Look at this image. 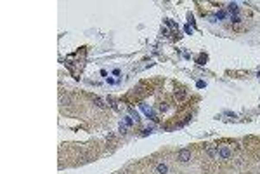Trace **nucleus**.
<instances>
[{
	"mask_svg": "<svg viewBox=\"0 0 260 174\" xmlns=\"http://www.w3.org/2000/svg\"><path fill=\"white\" fill-rule=\"evenodd\" d=\"M231 155H232V152H231L229 146H220L219 148V158L227 160V158H231Z\"/></svg>",
	"mask_w": 260,
	"mask_h": 174,
	"instance_id": "obj_1",
	"label": "nucleus"
},
{
	"mask_svg": "<svg viewBox=\"0 0 260 174\" xmlns=\"http://www.w3.org/2000/svg\"><path fill=\"white\" fill-rule=\"evenodd\" d=\"M179 160L182 162V164H187V162L191 160V152H189V150L182 148V150L179 152Z\"/></svg>",
	"mask_w": 260,
	"mask_h": 174,
	"instance_id": "obj_2",
	"label": "nucleus"
},
{
	"mask_svg": "<svg viewBox=\"0 0 260 174\" xmlns=\"http://www.w3.org/2000/svg\"><path fill=\"white\" fill-rule=\"evenodd\" d=\"M156 173L158 174H168V165L160 162V164H156Z\"/></svg>",
	"mask_w": 260,
	"mask_h": 174,
	"instance_id": "obj_3",
	"label": "nucleus"
},
{
	"mask_svg": "<svg viewBox=\"0 0 260 174\" xmlns=\"http://www.w3.org/2000/svg\"><path fill=\"white\" fill-rule=\"evenodd\" d=\"M227 10L231 12V16H232V14H234V16H238V12H239V5H238V4H229Z\"/></svg>",
	"mask_w": 260,
	"mask_h": 174,
	"instance_id": "obj_4",
	"label": "nucleus"
},
{
	"mask_svg": "<svg viewBox=\"0 0 260 174\" xmlns=\"http://www.w3.org/2000/svg\"><path fill=\"white\" fill-rule=\"evenodd\" d=\"M206 153H208V157H219V148H208L206 150Z\"/></svg>",
	"mask_w": 260,
	"mask_h": 174,
	"instance_id": "obj_5",
	"label": "nucleus"
},
{
	"mask_svg": "<svg viewBox=\"0 0 260 174\" xmlns=\"http://www.w3.org/2000/svg\"><path fill=\"white\" fill-rule=\"evenodd\" d=\"M94 103H95L97 106H101V108H102V106H106V104H104V101H102L101 98H94Z\"/></svg>",
	"mask_w": 260,
	"mask_h": 174,
	"instance_id": "obj_6",
	"label": "nucleus"
},
{
	"mask_svg": "<svg viewBox=\"0 0 260 174\" xmlns=\"http://www.w3.org/2000/svg\"><path fill=\"white\" fill-rule=\"evenodd\" d=\"M123 124H125V125H132V124H134V120H132V117H125V120H123Z\"/></svg>",
	"mask_w": 260,
	"mask_h": 174,
	"instance_id": "obj_7",
	"label": "nucleus"
},
{
	"mask_svg": "<svg viewBox=\"0 0 260 174\" xmlns=\"http://www.w3.org/2000/svg\"><path fill=\"white\" fill-rule=\"evenodd\" d=\"M225 14H227L225 10H219V12H217V18H219V19H224V18H225Z\"/></svg>",
	"mask_w": 260,
	"mask_h": 174,
	"instance_id": "obj_8",
	"label": "nucleus"
},
{
	"mask_svg": "<svg viewBox=\"0 0 260 174\" xmlns=\"http://www.w3.org/2000/svg\"><path fill=\"white\" fill-rule=\"evenodd\" d=\"M231 21L232 23H241V18L239 16H231Z\"/></svg>",
	"mask_w": 260,
	"mask_h": 174,
	"instance_id": "obj_9",
	"label": "nucleus"
},
{
	"mask_svg": "<svg viewBox=\"0 0 260 174\" xmlns=\"http://www.w3.org/2000/svg\"><path fill=\"white\" fill-rule=\"evenodd\" d=\"M120 131H121V134H125V131H127V125L125 124H120Z\"/></svg>",
	"mask_w": 260,
	"mask_h": 174,
	"instance_id": "obj_10",
	"label": "nucleus"
},
{
	"mask_svg": "<svg viewBox=\"0 0 260 174\" xmlns=\"http://www.w3.org/2000/svg\"><path fill=\"white\" fill-rule=\"evenodd\" d=\"M167 24H168V26H175V23H173V21H170V19H167Z\"/></svg>",
	"mask_w": 260,
	"mask_h": 174,
	"instance_id": "obj_11",
	"label": "nucleus"
}]
</instances>
